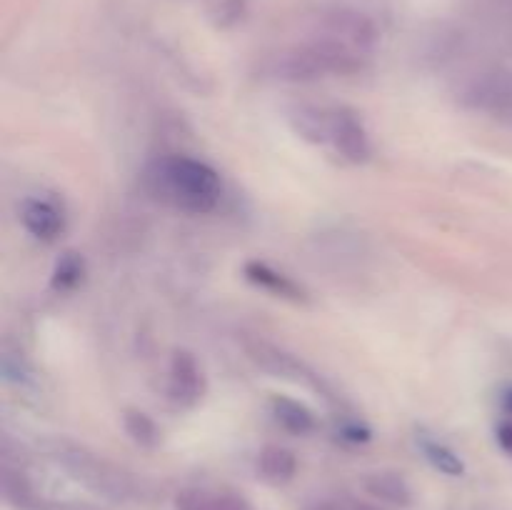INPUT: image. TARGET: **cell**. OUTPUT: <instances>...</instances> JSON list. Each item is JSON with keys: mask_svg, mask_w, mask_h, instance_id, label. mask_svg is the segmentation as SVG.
Here are the masks:
<instances>
[{"mask_svg": "<svg viewBox=\"0 0 512 510\" xmlns=\"http://www.w3.org/2000/svg\"><path fill=\"white\" fill-rule=\"evenodd\" d=\"M143 183L158 203L193 215L210 213L223 193L220 175L208 163L188 155H165L153 160L145 168Z\"/></svg>", "mask_w": 512, "mask_h": 510, "instance_id": "cell-1", "label": "cell"}, {"mask_svg": "<svg viewBox=\"0 0 512 510\" xmlns=\"http://www.w3.org/2000/svg\"><path fill=\"white\" fill-rule=\"evenodd\" d=\"M53 458L58 460L60 468L73 480L83 483L85 488L95 490L98 495H105L118 503H130V500L143 498L145 488L133 473L123 470L120 465L90 453V450L78 448V445L60 443L53 450Z\"/></svg>", "mask_w": 512, "mask_h": 510, "instance_id": "cell-2", "label": "cell"}, {"mask_svg": "<svg viewBox=\"0 0 512 510\" xmlns=\"http://www.w3.org/2000/svg\"><path fill=\"white\" fill-rule=\"evenodd\" d=\"M363 65V53L343 40H318V43L300 45L278 60L280 80L288 83H313L328 75H350Z\"/></svg>", "mask_w": 512, "mask_h": 510, "instance_id": "cell-3", "label": "cell"}, {"mask_svg": "<svg viewBox=\"0 0 512 510\" xmlns=\"http://www.w3.org/2000/svg\"><path fill=\"white\" fill-rule=\"evenodd\" d=\"M458 98L465 108L512 123V73H483L460 85Z\"/></svg>", "mask_w": 512, "mask_h": 510, "instance_id": "cell-4", "label": "cell"}, {"mask_svg": "<svg viewBox=\"0 0 512 510\" xmlns=\"http://www.w3.org/2000/svg\"><path fill=\"white\" fill-rule=\"evenodd\" d=\"M333 148L338 150L340 158H345L348 163H368L370 155H373V145H370V135L365 130L363 120L358 118V113H353L350 108H335L333 120H330V140Z\"/></svg>", "mask_w": 512, "mask_h": 510, "instance_id": "cell-5", "label": "cell"}, {"mask_svg": "<svg viewBox=\"0 0 512 510\" xmlns=\"http://www.w3.org/2000/svg\"><path fill=\"white\" fill-rule=\"evenodd\" d=\"M168 395L180 408H193L205 395V375L188 350H175L168 370Z\"/></svg>", "mask_w": 512, "mask_h": 510, "instance_id": "cell-6", "label": "cell"}, {"mask_svg": "<svg viewBox=\"0 0 512 510\" xmlns=\"http://www.w3.org/2000/svg\"><path fill=\"white\" fill-rule=\"evenodd\" d=\"M245 350H248V358L253 360L260 370L273 375V378H285V380L308 378V375H305L303 363H300L295 355H290L288 350L270 343V340L250 338L245 340Z\"/></svg>", "mask_w": 512, "mask_h": 510, "instance_id": "cell-7", "label": "cell"}, {"mask_svg": "<svg viewBox=\"0 0 512 510\" xmlns=\"http://www.w3.org/2000/svg\"><path fill=\"white\" fill-rule=\"evenodd\" d=\"M20 223L38 240H55L65 225L58 205L43 198H28L20 205Z\"/></svg>", "mask_w": 512, "mask_h": 510, "instance_id": "cell-8", "label": "cell"}, {"mask_svg": "<svg viewBox=\"0 0 512 510\" xmlns=\"http://www.w3.org/2000/svg\"><path fill=\"white\" fill-rule=\"evenodd\" d=\"M175 510H253L243 495L233 490L183 488L175 495Z\"/></svg>", "mask_w": 512, "mask_h": 510, "instance_id": "cell-9", "label": "cell"}, {"mask_svg": "<svg viewBox=\"0 0 512 510\" xmlns=\"http://www.w3.org/2000/svg\"><path fill=\"white\" fill-rule=\"evenodd\" d=\"M245 278H248L253 285H258V288L278 295V298L305 300L303 288H300L295 280H290L288 275L275 270L273 265L260 263V260H250V263H245Z\"/></svg>", "mask_w": 512, "mask_h": 510, "instance_id": "cell-10", "label": "cell"}, {"mask_svg": "<svg viewBox=\"0 0 512 510\" xmlns=\"http://www.w3.org/2000/svg\"><path fill=\"white\" fill-rule=\"evenodd\" d=\"M258 473L265 483L285 485L298 473V458L293 450L280 445H265L258 455Z\"/></svg>", "mask_w": 512, "mask_h": 510, "instance_id": "cell-11", "label": "cell"}, {"mask_svg": "<svg viewBox=\"0 0 512 510\" xmlns=\"http://www.w3.org/2000/svg\"><path fill=\"white\" fill-rule=\"evenodd\" d=\"M365 490H368L373 498H378L380 503L398 505V508H408L413 503V490H410L408 480L398 473H390V470H380V473H370L365 478Z\"/></svg>", "mask_w": 512, "mask_h": 510, "instance_id": "cell-12", "label": "cell"}, {"mask_svg": "<svg viewBox=\"0 0 512 510\" xmlns=\"http://www.w3.org/2000/svg\"><path fill=\"white\" fill-rule=\"evenodd\" d=\"M270 413H273L275 423L280 425L283 430L293 435H308L313 433L315 428V418L310 413V408H305L303 403L293 398H283V395H275L270 400Z\"/></svg>", "mask_w": 512, "mask_h": 510, "instance_id": "cell-13", "label": "cell"}, {"mask_svg": "<svg viewBox=\"0 0 512 510\" xmlns=\"http://www.w3.org/2000/svg\"><path fill=\"white\" fill-rule=\"evenodd\" d=\"M295 133L300 138L313 140V143H328L330 140V120H333V110L315 108V105H298L290 113Z\"/></svg>", "mask_w": 512, "mask_h": 510, "instance_id": "cell-14", "label": "cell"}, {"mask_svg": "<svg viewBox=\"0 0 512 510\" xmlns=\"http://www.w3.org/2000/svg\"><path fill=\"white\" fill-rule=\"evenodd\" d=\"M418 448L423 450L425 460L433 465L435 470H440L443 475H450V478H458V475L465 473V463L458 453H455L450 445H445L443 440L433 438L428 433H418Z\"/></svg>", "mask_w": 512, "mask_h": 510, "instance_id": "cell-15", "label": "cell"}, {"mask_svg": "<svg viewBox=\"0 0 512 510\" xmlns=\"http://www.w3.org/2000/svg\"><path fill=\"white\" fill-rule=\"evenodd\" d=\"M123 425H125V433L130 435V440L138 443L140 448H155V445H158L160 440L158 425H155L143 410H125Z\"/></svg>", "mask_w": 512, "mask_h": 510, "instance_id": "cell-16", "label": "cell"}, {"mask_svg": "<svg viewBox=\"0 0 512 510\" xmlns=\"http://www.w3.org/2000/svg\"><path fill=\"white\" fill-rule=\"evenodd\" d=\"M85 275V263L83 258H80L78 253H73V250H68L65 255H60V260L55 263V270H53V288L55 290H73L78 288L80 280H83Z\"/></svg>", "mask_w": 512, "mask_h": 510, "instance_id": "cell-17", "label": "cell"}, {"mask_svg": "<svg viewBox=\"0 0 512 510\" xmlns=\"http://www.w3.org/2000/svg\"><path fill=\"white\" fill-rule=\"evenodd\" d=\"M3 495L5 500L15 505V508H30L33 505V488L25 480L23 473H15L8 465L3 468Z\"/></svg>", "mask_w": 512, "mask_h": 510, "instance_id": "cell-18", "label": "cell"}, {"mask_svg": "<svg viewBox=\"0 0 512 510\" xmlns=\"http://www.w3.org/2000/svg\"><path fill=\"white\" fill-rule=\"evenodd\" d=\"M303 510H348V505H340L335 500H313V503H305Z\"/></svg>", "mask_w": 512, "mask_h": 510, "instance_id": "cell-19", "label": "cell"}, {"mask_svg": "<svg viewBox=\"0 0 512 510\" xmlns=\"http://www.w3.org/2000/svg\"><path fill=\"white\" fill-rule=\"evenodd\" d=\"M498 443L503 445V450L512 453V423H503L498 428Z\"/></svg>", "mask_w": 512, "mask_h": 510, "instance_id": "cell-20", "label": "cell"}, {"mask_svg": "<svg viewBox=\"0 0 512 510\" xmlns=\"http://www.w3.org/2000/svg\"><path fill=\"white\" fill-rule=\"evenodd\" d=\"M348 510H385V508H380V505L375 503H365V500H353V503H348Z\"/></svg>", "mask_w": 512, "mask_h": 510, "instance_id": "cell-21", "label": "cell"}, {"mask_svg": "<svg viewBox=\"0 0 512 510\" xmlns=\"http://www.w3.org/2000/svg\"><path fill=\"white\" fill-rule=\"evenodd\" d=\"M505 403H508V408L512 410V390L508 393V398H505Z\"/></svg>", "mask_w": 512, "mask_h": 510, "instance_id": "cell-22", "label": "cell"}]
</instances>
